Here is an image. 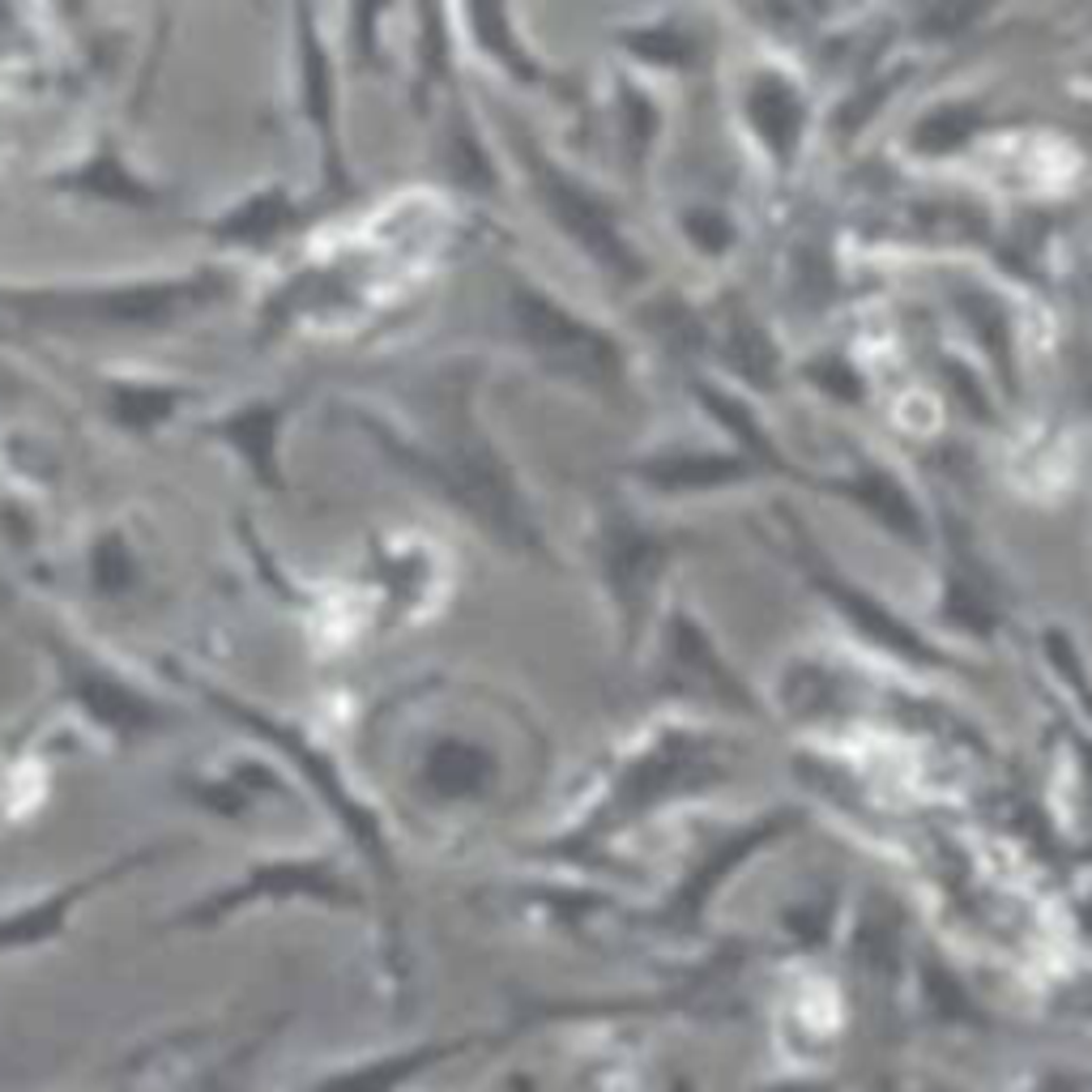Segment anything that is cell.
<instances>
[{
  "instance_id": "ba28073f",
  "label": "cell",
  "mask_w": 1092,
  "mask_h": 1092,
  "mask_svg": "<svg viewBox=\"0 0 1092 1092\" xmlns=\"http://www.w3.org/2000/svg\"><path fill=\"white\" fill-rule=\"evenodd\" d=\"M653 546H658V542L640 538L636 529H623V533L610 538V572H615V585H619L623 598L644 589L648 568L658 564V551H653Z\"/></svg>"
},
{
  "instance_id": "3957f363",
  "label": "cell",
  "mask_w": 1092,
  "mask_h": 1092,
  "mask_svg": "<svg viewBox=\"0 0 1092 1092\" xmlns=\"http://www.w3.org/2000/svg\"><path fill=\"white\" fill-rule=\"evenodd\" d=\"M747 112H751L755 133L764 137V146H769L777 158L794 154V142L803 133V120H807V107L786 77H777V73L755 77L751 94H747Z\"/></svg>"
},
{
  "instance_id": "5b68a950",
  "label": "cell",
  "mask_w": 1092,
  "mask_h": 1092,
  "mask_svg": "<svg viewBox=\"0 0 1092 1092\" xmlns=\"http://www.w3.org/2000/svg\"><path fill=\"white\" fill-rule=\"evenodd\" d=\"M675 658H679V666H683L692 679H700L696 688H704L709 696H717V700H726V704H747L738 679L717 662V653L704 644V636H700L688 619L675 623Z\"/></svg>"
},
{
  "instance_id": "7a4b0ae2",
  "label": "cell",
  "mask_w": 1092,
  "mask_h": 1092,
  "mask_svg": "<svg viewBox=\"0 0 1092 1092\" xmlns=\"http://www.w3.org/2000/svg\"><path fill=\"white\" fill-rule=\"evenodd\" d=\"M538 188H542V201H546V213L556 218V223L602 265L610 269L615 278H632L636 269V257L627 252V244L619 240L610 213L602 209V201H594L577 180H568L564 171L556 167H538Z\"/></svg>"
},
{
  "instance_id": "8992f818",
  "label": "cell",
  "mask_w": 1092,
  "mask_h": 1092,
  "mask_svg": "<svg viewBox=\"0 0 1092 1092\" xmlns=\"http://www.w3.org/2000/svg\"><path fill=\"white\" fill-rule=\"evenodd\" d=\"M849 491L858 504H866L880 521H888L897 533L922 538V521H918V504L905 495V487L880 470H862L858 478H849Z\"/></svg>"
},
{
  "instance_id": "277c9868",
  "label": "cell",
  "mask_w": 1092,
  "mask_h": 1092,
  "mask_svg": "<svg viewBox=\"0 0 1092 1092\" xmlns=\"http://www.w3.org/2000/svg\"><path fill=\"white\" fill-rule=\"evenodd\" d=\"M820 585H824V594L858 623V632H866L870 640L888 644L892 653H905V658H914V662H935V653H926V644H922L897 615H888L880 602H870L866 594H858V589L845 585L841 577H820Z\"/></svg>"
},
{
  "instance_id": "52a82bcc",
  "label": "cell",
  "mask_w": 1092,
  "mask_h": 1092,
  "mask_svg": "<svg viewBox=\"0 0 1092 1092\" xmlns=\"http://www.w3.org/2000/svg\"><path fill=\"white\" fill-rule=\"evenodd\" d=\"M648 483L653 487H713V483H730V478H742V462L734 457H666V462H653L648 470Z\"/></svg>"
},
{
  "instance_id": "6da1fadb",
  "label": "cell",
  "mask_w": 1092,
  "mask_h": 1092,
  "mask_svg": "<svg viewBox=\"0 0 1092 1092\" xmlns=\"http://www.w3.org/2000/svg\"><path fill=\"white\" fill-rule=\"evenodd\" d=\"M512 316L521 324V334L529 338V346L551 363L556 372L581 376L589 384H606L619 376V351L610 346L606 334L589 330L581 316H572L568 307H560L556 299H546L533 286H516L512 295Z\"/></svg>"
}]
</instances>
